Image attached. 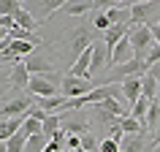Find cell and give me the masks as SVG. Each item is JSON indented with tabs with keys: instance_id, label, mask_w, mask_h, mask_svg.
<instances>
[{
	"instance_id": "cell-1",
	"label": "cell",
	"mask_w": 160,
	"mask_h": 152,
	"mask_svg": "<svg viewBox=\"0 0 160 152\" xmlns=\"http://www.w3.org/2000/svg\"><path fill=\"white\" fill-rule=\"evenodd\" d=\"M92 38H95V27L92 22L87 25V22H82V25H76L71 33L65 35V46H62V54L68 57V63L73 65L76 60L82 57V52H87L90 46H92Z\"/></svg>"
},
{
	"instance_id": "cell-2",
	"label": "cell",
	"mask_w": 160,
	"mask_h": 152,
	"mask_svg": "<svg viewBox=\"0 0 160 152\" xmlns=\"http://www.w3.org/2000/svg\"><path fill=\"white\" fill-rule=\"evenodd\" d=\"M149 71V65H147V60H130V63H125V65H114L106 73V79H103V84H122V82H128V79H141L144 73Z\"/></svg>"
},
{
	"instance_id": "cell-3",
	"label": "cell",
	"mask_w": 160,
	"mask_h": 152,
	"mask_svg": "<svg viewBox=\"0 0 160 152\" xmlns=\"http://www.w3.org/2000/svg\"><path fill=\"white\" fill-rule=\"evenodd\" d=\"M60 128L68 136H87L92 133V119L87 117L84 111H71V114H60Z\"/></svg>"
},
{
	"instance_id": "cell-4",
	"label": "cell",
	"mask_w": 160,
	"mask_h": 152,
	"mask_svg": "<svg viewBox=\"0 0 160 152\" xmlns=\"http://www.w3.org/2000/svg\"><path fill=\"white\" fill-rule=\"evenodd\" d=\"M60 90H62V95H65L68 101H73V98H84V95H90L92 90H98V84H95L92 79H79V76H62V82H60Z\"/></svg>"
},
{
	"instance_id": "cell-5",
	"label": "cell",
	"mask_w": 160,
	"mask_h": 152,
	"mask_svg": "<svg viewBox=\"0 0 160 152\" xmlns=\"http://www.w3.org/2000/svg\"><path fill=\"white\" fill-rule=\"evenodd\" d=\"M128 41H130V46H133V54H136L138 60H144V57H147V52L155 46L152 30H149L147 25H141V27L130 25V30H128Z\"/></svg>"
},
{
	"instance_id": "cell-6",
	"label": "cell",
	"mask_w": 160,
	"mask_h": 152,
	"mask_svg": "<svg viewBox=\"0 0 160 152\" xmlns=\"http://www.w3.org/2000/svg\"><path fill=\"white\" fill-rule=\"evenodd\" d=\"M60 82L62 79L57 73L54 76H33L27 93L33 95V98H54V95H60Z\"/></svg>"
},
{
	"instance_id": "cell-7",
	"label": "cell",
	"mask_w": 160,
	"mask_h": 152,
	"mask_svg": "<svg viewBox=\"0 0 160 152\" xmlns=\"http://www.w3.org/2000/svg\"><path fill=\"white\" fill-rule=\"evenodd\" d=\"M35 106V98L30 93H22L17 98H11L0 106V119H11V117H27V111Z\"/></svg>"
},
{
	"instance_id": "cell-8",
	"label": "cell",
	"mask_w": 160,
	"mask_h": 152,
	"mask_svg": "<svg viewBox=\"0 0 160 152\" xmlns=\"http://www.w3.org/2000/svg\"><path fill=\"white\" fill-rule=\"evenodd\" d=\"M119 152H155V149H152V144H149V130L125 136L122 144H119Z\"/></svg>"
},
{
	"instance_id": "cell-9",
	"label": "cell",
	"mask_w": 160,
	"mask_h": 152,
	"mask_svg": "<svg viewBox=\"0 0 160 152\" xmlns=\"http://www.w3.org/2000/svg\"><path fill=\"white\" fill-rule=\"evenodd\" d=\"M160 8V3H133L130 6V22H133L136 27H141V25H152V14Z\"/></svg>"
},
{
	"instance_id": "cell-10",
	"label": "cell",
	"mask_w": 160,
	"mask_h": 152,
	"mask_svg": "<svg viewBox=\"0 0 160 152\" xmlns=\"http://www.w3.org/2000/svg\"><path fill=\"white\" fill-rule=\"evenodd\" d=\"M27 71L30 76H54V63H52L43 52H35L33 57H27Z\"/></svg>"
},
{
	"instance_id": "cell-11",
	"label": "cell",
	"mask_w": 160,
	"mask_h": 152,
	"mask_svg": "<svg viewBox=\"0 0 160 152\" xmlns=\"http://www.w3.org/2000/svg\"><path fill=\"white\" fill-rule=\"evenodd\" d=\"M30 79H33V76H30V71H27V63H25V60L11 65V76H8V87H11V90H22V93H27Z\"/></svg>"
},
{
	"instance_id": "cell-12",
	"label": "cell",
	"mask_w": 160,
	"mask_h": 152,
	"mask_svg": "<svg viewBox=\"0 0 160 152\" xmlns=\"http://www.w3.org/2000/svg\"><path fill=\"white\" fill-rule=\"evenodd\" d=\"M106 68H109V49H106L103 41H95L92 43V63H90V79L95 73H103Z\"/></svg>"
},
{
	"instance_id": "cell-13",
	"label": "cell",
	"mask_w": 160,
	"mask_h": 152,
	"mask_svg": "<svg viewBox=\"0 0 160 152\" xmlns=\"http://www.w3.org/2000/svg\"><path fill=\"white\" fill-rule=\"evenodd\" d=\"M130 60H136V54H133V46H130V41H128V35H125V38H122V41L114 46V52H111L109 68H114V65H125V63H130Z\"/></svg>"
},
{
	"instance_id": "cell-14",
	"label": "cell",
	"mask_w": 160,
	"mask_h": 152,
	"mask_svg": "<svg viewBox=\"0 0 160 152\" xmlns=\"http://www.w3.org/2000/svg\"><path fill=\"white\" fill-rule=\"evenodd\" d=\"M106 17H109L111 25H133L130 22V6L128 3H114L106 8Z\"/></svg>"
},
{
	"instance_id": "cell-15",
	"label": "cell",
	"mask_w": 160,
	"mask_h": 152,
	"mask_svg": "<svg viewBox=\"0 0 160 152\" xmlns=\"http://www.w3.org/2000/svg\"><path fill=\"white\" fill-rule=\"evenodd\" d=\"M68 98L65 95H54V98H35V106L43 111V114H57V111H65Z\"/></svg>"
},
{
	"instance_id": "cell-16",
	"label": "cell",
	"mask_w": 160,
	"mask_h": 152,
	"mask_svg": "<svg viewBox=\"0 0 160 152\" xmlns=\"http://www.w3.org/2000/svg\"><path fill=\"white\" fill-rule=\"evenodd\" d=\"M122 98H125L128 109L133 106V103H138V98H141V79H128V82H122Z\"/></svg>"
},
{
	"instance_id": "cell-17",
	"label": "cell",
	"mask_w": 160,
	"mask_h": 152,
	"mask_svg": "<svg viewBox=\"0 0 160 152\" xmlns=\"http://www.w3.org/2000/svg\"><path fill=\"white\" fill-rule=\"evenodd\" d=\"M14 22H17V27L30 30V33H35V27H38V22H35V17L30 14V8H27V6H19V11L14 14Z\"/></svg>"
},
{
	"instance_id": "cell-18",
	"label": "cell",
	"mask_w": 160,
	"mask_h": 152,
	"mask_svg": "<svg viewBox=\"0 0 160 152\" xmlns=\"http://www.w3.org/2000/svg\"><path fill=\"white\" fill-rule=\"evenodd\" d=\"M25 117H11V119H0V141H8L11 136L19 133V128H22Z\"/></svg>"
},
{
	"instance_id": "cell-19",
	"label": "cell",
	"mask_w": 160,
	"mask_h": 152,
	"mask_svg": "<svg viewBox=\"0 0 160 152\" xmlns=\"http://www.w3.org/2000/svg\"><path fill=\"white\" fill-rule=\"evenodd\" d=\"M158 90H160V84L152 79L149 73H144L141 76V98H147V101H158Z\"/></svg>"
},
{
	"instance_id": "cell-20",
	"label": "cell",
	"mask_w": 160,
	"mask_h": 152,
	"mask_svg": "<svg viewBox=\"0 0 160 152\" xmlns=\"http://www.w3.org/2000/svg\"><path fill=\"white\" fill-rule=\"evenodd\" d=\"M149 103L152 101H147V98H138V103H133V106H130V117L133 119H138V122H147V111H149Z\"/></svg>"
},
{
	"instance_id": "cell-21",
	"label": "cell",
	"mask_w": 160,
	"mask_h": 152,
	"mask_svg": "<svg viewBox=\"0 0 160 152\" xmlns=\"http://www.w3.org/2000/svg\"><path fill=\"white\" fill-rule=\"evenodd\" d=\"M57 130H60V114H49L41 125V133L46 136V141H52V136L57 133Z\"/></svg>"
},
{
	"instance_id": "cell-22",
	"label": "cell",
	"mask_w": 160,
	"mask_h": 152,
	"mask_svg": "<svg viewBox=\"0 0 160 152\" xmlns=\"http://www.w3.org/2000/svg\"><path fill=\"white\" fill-rule=\"evenodd\" d=\"M119 128H122V133H125V136H133V133H141V130H147V128H144L138 119H133L130 114L119 119Z\"/></svg>"
},
{
	"instance_id": "cell-23",
	"label": "cell",
	"mask_w": 160,
	"mask_h": 152,
	"mask_svg": "<svg viewBox=\"0 0 160 152\" xmlns=\"http://www.w3.org/2000/svg\"><path fill=\"white\" fill-rule=\"evenodd\" d=\"M6 147H8V152H25V147H27V136L22 133V128H19V133H17V136H11L8 141H6Z\"/></svg>"
},
{
	"instance_id": "cell-24",
	"label": "cell",
	"mask_w": 160,
	"mask_h": 152,
	"mask_svg": "<svg viewBox=\"0 0 160 152\" xmlns=\"http://www.w3.org/2000/svg\"><path fill=\"white\" fill-rule=\"evenodd\" d=\"M46 136L43 133H38V136H30V139H27V147H25V152H43L46 149Z\"/></svg>"
},
{
	"instance_id": "cell-25",
	"label": "cell",
	"mask_w": 160,
	"mask_h": 152,
	"mask_svg": "<svg viewBox=\"0 0 160 152\" xmlns=\"http://www.w3.org/2000/svg\"><path fill=\"white\" fill-rule=\"evenodd\" d=\"M41 119H33V117H25V122H22V133L27 136V139H30V136H38L41 133Z\"/></svg>"
},
{
	"instance_id": "cell-26",
	"label": "cell",
	"mask_w": 160,
	"mask_h": 152,
	"mask_svg": "<svg viewBox=\"0 0 160 152\" xmlns=\"http://www.w3.org/2000/svg\"><path fill=\"white\" fill-rule=\"evenodd\" d=\"M19 6L22 3H17V0H0V17H14L19 11Z\"/></svg>"
},
{
	"instance_id": "cell-27",
	"label": "cell",
	"mask_w": 160,
	"mask_h": 152,
	"mask_svg": "<svg viewBox=\"0 0 160 152\" xmlns=\"http://www.w3.org/2000/svg\"><path fill=\"white\" fill-rule=\"evenodd\" d=\"M92 27L98 30V33H106V30L111 27L109 17H106V11H101V14H95V19H92Z\"/></svg>"
},
{
	"instance_id": "cell-28",
	"label": "cell",
	"mask_w": 160,
	"mask_h": 152,
	"mask_svg": "<svg viewBox=\"0 0 160 152\" xmlns=\"http://www.w3.org/2000/svg\"><path fill=\"white\" fill-rule=\"evenodd\" d=\"M98 147H101V141H98L92 133L82 136V152H98Z\"/></svg>"
},
{
	"instance_id": "cell-29",
	"label": "cell",
	"mask_w": 160,
	"mask_h": 152,
	"mask_svg": "<svg viewBox=\"0 0 160 152\" xmlns=\"http://www.w3.org/2000/svg\"><path fill=\"white\" fill-rule=\"evenodd\" d=\"M98 152H119V141H114V139H103L101 141V147H98Z\"/></svg>"
},
{
	"instance_id": "cell-30",
	"label": "cell",
	"mask_w": 160,
	"mask_h": 152,
	"mask_svg": "<svg viewBox=\"0 0 160 152\" xmlns=\"http://www.w3.org/2000/svg\"><path fill=\"white\" fill-rule=\"evenodd\" d=\"M144 60H147V65H149V68L160 63V46H158V43H155V46H152V49L147 52V57H144Z\"/></svg>"
},
{
	"instance_id": "cell-31",
	"label": "cell",
	"mask_w": 160,
	"mask_h": 152,
	"mask_svg": "<svg viewBox=\"0 0 160 152\" xmlns=\"http://www.w3.org/2000/svg\"><path fill=\"white\" fill-rule=\"evenodd\" d=\"M147 73H149L152 79H155V82H158V84H160V63H158V65H152L149 71H147Z\"/></svg>"
},
{
	"instance_id": "cell-32",
	"label": "cell",
	"mask_w": 160,
	"mask_h": 152,
	"mask_svg": "<svg viewBox=\"0 0 160 152\" xmlns=\"http://www.w3.org/2000/svg\"><path fill=\"white\" fill-rule=\"evenodd\" d=\"M8 76H11V68H8V71L3 68V71H0V84H8Z\"/></svg>"
},
{
	"instance_id": "cell-33",
	"label": "cell",
	"mask_w": 160,
	"mask_h": 152,
	"mask_svg": "<svg viewBox=\"0 0 160 152\" xmlns=\"http://www.w3.org/2000/svg\"><path fill=\"white\" fill-rule=\"evenodd\" d=\"M6 38H8V33H6V30H3V27H0V43L6 41Z\"/></svg>"
},
{
	"instance_id": "cell-34",
	"label": "cell",
	"mask_w": 160,
	"mask_h": 152,
	"mask_svg": "<svg viewBox=\"0 0 160 152\" xmlns=\"http://www.w3.org/2000/svg\"><path fill=\"white\" fill-rule=\"evenodd\" d=\"M0 152H8V147H6V141H0Z\"/></svg>"
},
{
	"instance_id": "cell-35",
	"label": "cell",
	"mask_w": 160,
	"mask_h": 152,
	"mask_svg": "<svg viewBox=\"0 0 160 152\" xmlns=\"http://www.w3.org/2000/svg\"><path fill=\"white\" fill-rule=\"evenodd\" d=\"M60 152H82V149H60Z\"/></svg>"
},
{
	"instance_id": "cell-36",
	"label": "cell",
	"mask_w": 160,
	"mask_h": 152,
	"mask_svg": "<svg viewBox=\"0 0 160 152\" xmlns=\"http://www.w3.org/2000/svg\"><path fill=\"white\" fill-rule=\"evenodd\" d=\"M158 106H160V90H158Z\"/></svg>"
}]
</instances>
